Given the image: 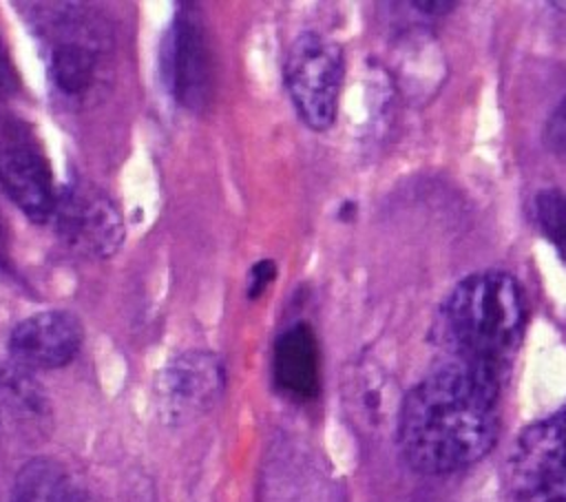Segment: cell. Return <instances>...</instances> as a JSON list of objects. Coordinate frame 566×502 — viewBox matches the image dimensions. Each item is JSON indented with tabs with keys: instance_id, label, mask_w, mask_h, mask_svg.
I'll use <instances>...</instances> for the list:
<instances>
[{
	"instance_id": "cell-1",
	"label": "cell",
	"mask_w": 566,
	"mask_h": 502,
	"mask_svg": "<svg viewBox=\"0 0 566 502\" xmlns=\"http://www.w3.org/2000/svg\"><path fill=\"white\" fill-rule=\"evenodd\" d=\"M504 380L442 360L416 383L398 414L405 462L424 475H447L480 462L497 442Z\"/></svg>"
},
{
	"instance_id": "cell-2",
	"label": "cell",
	"mask_w": 566,
	"mask_h": 502,
	"mask_svg": "<svg viewBox=\"0 0 566 502\" xmlns=\"http://www.w3.org/2000/svg\"><path fill=\"white\" fill-rule=\"evenodd\" d=\"M524 327V292L517 279L504 270H482L464 276L449 292L438 314L444 360L500 380H506L520 352Z\"/></svg>"
},
{
	"instance_id": "cell-3",
	"label": "cell",
	"mask_w": 566,
	"mask_h": 502,
	"mask_svg": "<svg viewBox=\"0 0 566 502\" xmlns=\"http://www.w3.org/2000/svg\"><path fill=\"white\" fill-rule=\"evenodd\" d=\"M504 482L509 502H566V407L515 438Z\"/></svg>"
},
{
	"instance_id": "cell-4",
	"label": "cell",
	"mask_w": 566,
	"mask_h": 502,
	"mask_svg": "<svg viewBox=\"0 0 566 502\" xmlns=\"http://www.w3.org/2000/svg\"><path fill=\"white\" fill-rule=\"evenodd\" d=\"M345 75L343 49L305 31L292 40L283 62V77L298 117L314 130H327L338 113V95Z\"/></svg>"
},
{
	"instance_id": "cell-5",
	"label": "cell",
	"mask_w": 566,
	"mask_h": 502,
	"mask_svg": "<svg viewBox=\"0 0 566 502\" xmlns=\"http://www.w3.org/2000/svg\"><path fill=\"white\" fill-rule=\"evenodd\" d=\"M164 75L177 104L192 113L206 111L214 93V57L199 9L177 7L164 49Z\"/></svg>"
},
{
	"instance_id": "cell-6",
	"label": "cell",
	"mask_w": 566,
	"mask_h": 502,
	"mask_svg": "<svg viewBox=\"0 0 566 502\" xmlns=\"http://www.w3.org/2000/svg\"><path fill=\"white\" fill-rule=\"evenodd\" d=\"M53 219L60 239L84 257H113L126 234L113 199L88 184H73L60 190Z\"/></svg>"
},
{
	"instance_id": "cell-7",
	"label": "cell",
	"mask_w": 566,
	"mask_h": 502,
	"mask_svg": "<svg viewBox=\"0 0 566 502\" xmlns=\"http://www.w3.org/2000/svg\"><path fill=\"white\" fill-rule=\"evenodd\" d=\"M226 369L210 352H186L172 358L155 380L159 416L170 425H184L206 414L223 394Z\"/></svg>"
},
{
	"instance_id": "cell-8",
	"label": "cell",
	"mask_w": 566,
	"mask_h": 502,
	"mask_svg": "<svg viewBox=\"0 0 566 502\" xmlns=\"http://www.w3.org/2000/svg\"><path fill=\"white\" fill-rule=\"evenodd\" d=\"M73 9L75 4H66V11L57 13V20L49 24V71L62 95L84 100L99 80L102 42L95 29Z\"/></svg>"
},
{
	"instance_id": "cell-9",
	"label": "cell",
	"mask_w": 566,
	"mask_h": 502,
	"mask_svg": "<svg viewBox=\"0 0 566 502\" xmlns=\"http://www.w3.org/2000/svg\"><path fill=\"white\" fill-rule=\"evenodd\" d=\"M82 323L66 310H44L22 318L9 336L11 360L22 369H57L82 347Z\"/></svg>"
},
{
	"instance_id": "cell-10",
	"label": "cell",
	"mask_w": 566,
	"mask_h": 502,
	"mask_svg": "<svg viewBox=\"0 0 566 502\" xmlns=\"http://www.w3.org/2000/svg\"><path fill=\"white\" fill-rule=\"evenodd\" d=\"M0 186L15 208L33 223L53 219L57 190L51 164L33 142L15 137L0 153Z\"/></svg>"
},
{
	"instance_id": "cell-11",
	"label": "cell",
	"mask_w": 566,
	"mask_h": 502,
	"mask_svg": "<svg viewBox=\"0 0 566 502\" xmlns=\"http://www.w3.org/2000/svg\"><path fill=\"white\" fill-rule=\"evenodd\" d=\"M272 378L281 394L294 400H312L321 391V352L307 323H294L274 343Z\"/></svg>"
},
{
	"instance_id": "cell-12",
	"label": "cell",
	"mask_w": 566,
	"mask_h": 502,
	"mask_svg": "<svg viewBox=\"0 0 566 502\" xmlns=\"http://www.w3.org/2000/svg\"><path fill=\"white\" fill-rule=\"evenodd\" d=\"M49 416L42 387L15 363H0V429L38 427Z\"/></svg>"
},
{
	"instance_id": "cell-13",
	"label": "cell",
	"mask_w": 566,
	"mask_h": 502,
	"mask_svg": "<svg viewBox=\"0 0 566 502\" xmlns=\"http://www.w3.org/2000/svg\"><path fill=\"white\" fill-rule=\"evenodd\" d=\"M9 502H84V495L62 464L38 458L15 475Z\"/></svg>"
},
{
	"instance_id": "cell-14",
	"label": "cell",
	"mask_w": 566,
	"mask_h": 502,
	"mask_svg": "<svg viewBox=\"0 0 566 502\" xmlns=\"http://www.w3.org/2000/svg\"><path fill=\"white\" fill-rule=\"evenodd\" d=\"M533 217L544 239L566 265V192L559 188L539 190L533 197Z\"/></svg>"
},
{
	"instance_id": "cell-15",
	"label": "cell",
	"mask_w": 566,
	"mask_h": 502,
	"mask_svg": "<svg viewBox=\"0 0 566 502\" xmlns=\"http://www.w3.org/2000/svg\"><path fill=\"white\" fill-rule=\"evenodd\" d=\"M274 279H276L274 261L261 259L259 263H254L250 268V274H248V296L250 299H259Z\"/></svg>"
},
{
	"instance_id": "cell-16",
	"label": "cell",
	"mask_w": 566,
	"mask_h": 502,
	"mask_svg": "<svg viewBox=\"0 0 566 502\" xmlns=\"http://www.w3.org/2000/svg\"><path fill=\"white\" fill-rule=\"evenodd\" d=\"M546 142L555 150V155H566V95L548 119Z\"/></svg>"
},
{
	"instance_id": "cell-17",
	"label": "cell",
	"mask_w": 566,
	"mask_h": 502,
	"mask_svg": "<svg viewBox=\"0 0 566 502\" xmlns=\"http://www.w3.org/2000/svg\"><path fill=\"white\" fill-rule=\"evenodd\" d=\"M20 86V77L13 69V62L0 40V97H7L11 93H15V88Z\"/></svg>"
},
{
	"instance_id": "cell-18",
	"label": "cell",
	"mask_w": 566,
	"mask_h": 502,
	"mask_svg": "<svg viewBox=\"0 0 566 502\" xmlns=\"http://www.w3.org/2000/svg\"><path fill=\"white\" fill-rule=\"evenodd\" d=\"M416 9H427L424 13H447L451 11L455 4L453 2H413Z\"/></svg>"
}]
</instances>
